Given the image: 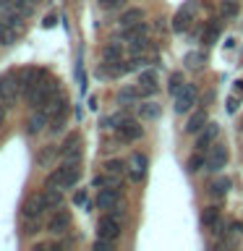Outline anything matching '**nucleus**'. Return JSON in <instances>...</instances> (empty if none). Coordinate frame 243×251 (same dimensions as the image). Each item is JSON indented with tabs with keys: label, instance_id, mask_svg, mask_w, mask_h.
Here are the masks:
<instances>
[{
	"label": "nucleus",
	"instance_id": "obj_1",
	"mask_svg": "<svg viewBox=\"0 0 243 251\" xmlns=\"http://www.w3.org/2000/svg\"><path fill=\"white\" fill-rule=\"evenodd\" d=\"M58 92H60V81H55V78L45 76L37 86H31V89H29L26 102H29V107H31V110H42V107H45L47 102H50Z\"/></svg>",
	"mask_w": 243,
	"mask_h": 251
},
{
	"label": "nucleus",
	"instance_id": "obj_2",
	"mask_svg": "<svg viewBox=\"0 0 243 251\" xmlns=\"http://www.w3.org/2000/svg\"><path fill=\"white\" fill-rule=\"evenodd\" d=\"M45 76H47V74H45L42 68H34V66H29V68H21L19 74H16V84H19V92L24 94V97H26L31 86H37V84L42 81Z\"/></svg>",
	"mask_w": 243,
	"mask_h": 251
},
{
	"label": "nucleus",
	"instance_id": "obj_3",
	"mask_svg": "<svg viewBox=\"0 0 243 251\" xmlns=\"http://www.w3.org/2000/svg\"><path fill=\"white\" fill-rule=\"evenodd\" d=\"M194 16H196V0H186V3H183V5H180L178 11H175V16H172V21H170L172 31H186L188 26H191Z\"/></svg>",
	"mask_w": 243,
	"mask_h": 251
},
{
	"label": "nucleus",
	"instance_id": "obj_4",
	"mask_svg": "<svg viewBox=\"0 0 243 251\" xmlns=\"http://www.w3.org/2000/svg\"><path fill=\"white\" fill-rule=\"evenodd\" d=\"M121 217H115V215H105V217H99V223H97V238H107V241H118L121 238Z\"/></svg>",
	"mask_w": 243,
	"mask_h": 251
},
{
	"label": "nucleus",
	"instance_id": "obj_5",
	"mask_svg": "<svg viewBox=\"0 0 243 251\" xmlns=\"http://www.w3.org/2000/svg\"><path fill=\"white\" fill-rule=\"evenodd\" d=\"M19 84H16V74H3L0 76V102H3L5 107H11L16 97H19Z\"/></svg>",
	"mask_w": 243,
	"mask_h": 251
},
{
	"label": "nucleus",
	"instance_id": "obj_6",
	"mask_svg": "<svg viewBox=\"0 0 243 251\" xmlns=\"http://www.w3.org/2000/svg\"><path fill=\"white\" fill-rule=\"evenodd\" d=\"M227 160H230V152H227L225 144H212L209 154H207V168L212 173H219L227 165Z\"/></svg>",
	"mask_w": 243,
	"mask_h": 251
},
{
	"label": "nucleus",
	"instance_id": "obj_7",
	"mask_svg": "<svg viewBox=\"0 0 243 251\" xmlns=\"http://www.w3.org/2000/svg\"><path fill=\"white\" fill-rule=\"evenodd\" d=\"M196 97H199V89L194 84H186L183 89L175 94V113H188L196 105Z\"/></svg>",
	"mask_w": 243,
	"mask_h": 251
},
{
	"label": "nucleus",
	"instance_id": "obj_8",
	"mask_svg": "<svg viewBox=\"0 0 243 251\" xmlns=\"http://www.w3.org/2000/svg\"><path fill=\"white\" fill-rule=\"evenodd\" d=\"M217 136H219V126L217 123H207L199 133H196V152H209Z\"/></svg>",
	"mask_w": 243,
	"mask_h": 251
},
{
	"label": "nucleus",
	"instance_id": "obj_9",
	"mask_svg": "<svg viewBox=\"0 0 243 251\" xmlns=\"http://www.w3.org/2000/svg\"><path fill=\"white\" fill-rule=\"evenodd\" d=\"M60 157H63V160H81V136H78L76 131L68 133V136L63 139Z\"/></svg>",
	"mask_w": 243,
	"mask_h": 251
},
{
	"label": "nucleus",
	"instance_id": "obj_10",
	"mask_svg": "<svg viewBox=\"0 0 243 251\" xmlns=\"http://www.w3.org/2000/svg\"><path fill=\"white\" fill-rule=\"evenodd\" d=\"M118 139L121 141H125V144H128V141H139L141 136H144V128H141V123L139 121H131V118H125V121L118 126Z\"/></svg>",
	"mask_w": 243,
	"mask_h": 251
},
{
	"label": "nucleus",
	"instance_id": "obj_11",
	"mask_svg": "<svg viewBox=\"0 0 243 251\" xmlns=\"http://www.w3.org/2000/svg\"><path fill=\"white\" fill-rule=\"evenodd\" d=\"M71 227V212L66 209H55V215L47 220V233H52V235H63Z\"/></svg>",
	"mask_w": 243,
	"mask_h": 251
},
{
	"label": "nucleus",
	"instance_id": "obj_12",
	"mask_svg": "<svg viewBox=\"0 0 243 251\" xmlns=\"http://www.w3.org/2000/svg\"><path fill=\"white\" fill-rule=\"evenodd\" d=\"M146 165H149V160H146V154H141V152H133L131 154V162H128V176H131V180H144L146 178Z\"/></svg>",
	"mask_w": 243,
	"mask_h": 251
},
{
	"label": "nucleus",
	"instance_id": "obj_13",
	"mask_svg": "<svg viewBox=\"0 0 243 251\" xmlns=\"http://www.w3.org/2000/svg\"><path fill=\"white\" fill-rule=\"evenodd\" d=\"M50 121H52V118H50L47 110H34V113L29 115V121H26V133H29V136H37V133L45 131V126Z\"/></svg>",
	"mask_w": 243,
	"mask_h": 251
},
{
	"label": "nucleus",
	"instance_id": "obj_14",
	"mask_svg": "<svg viewBox=\"0 0 243 251\" xmlns=\"http://www.w3.org/2000/svg\"><path fill=\"white\" fill-rule=\"evenodd\" d=\"M115 204H121V191H118V186L99 188V194H97V207H99V209H113Z\"/></svg>",
	"mask_w": 243,
	"mask_h": 251
},
{
	"label": "nucleus",
	"instance_id": "obj_15",
	"mask_svg": "<svg viewBox=\"0 0 243 251\" xmlns=\"http://www.w3.org/2000/svg\"><path fill=\"white\" fill-rule=\"evenodd\" d=\"M42 110H47V113H50V118L55 121V118H66L68 115V100H66V94H55V97L47 102V105L42 107Z\"/></svg>",
	"mask_w": 243,
	"mask_h": 251
},
{
	"label": "nucleus",
	"instance_id": "obj_16",
	"mask_svg": "<svg viewBox=\"0 0 243 251\" xmlns=\"http://www.w3.org/2000/svg\"><path fill=\"white\" fill-rule=\"evenodd\" d=\"M45 201H42V194L39 196H31V199H26V204H24V220H37V217H42V212H45Z\"/></svg>",
	"mask_w": 243,
	"mask_h": 251
},
{
	"label": "nucleus",
	"instance_id": "obj_17",
	"mask_svg": "<svg viewBox=\"0 0 243 251\" xmlns=\"http://www.w3.org/2000/svg\"><path fill=\"white\" fill-rule=\"evenodd\" d=\"M209 123V115H207V110H194L191 118L186 121V133H199L204 126Z\"/></svg>",
	"mask_w": 243,
	"mask_h": 251
},
{
	"label": "nucleus",
	"instance_id": "obj_18",
	"mask_svg": "<svg viewBox=\"0 0 243 251\" xmlns=\"http://www.w3.org/2000/svg\"><path fill=\"white\" fill-rule=\"evenodd\" d=\"M139 86H141V92H144V97H149V94L157 92V74L152 68H146V71L139 74Z\"/></svg>",
	"mask_w": 243,
	"mask_h": 251
},
{
	"label": "nucleus",
	"instance_id": "obj_19",
	"mask_svg": "<svg viewBox=\"0 0 243 251\" xmlns=\"http://www.w3.org/2000/svg\"><path fill=\"white\" fill-rule=\"evenodd\" d=\"M219 34H222V24H219V21H209L207 29H204V34H201V45L212 47L219 39Z\"/></svg>",
	"mask_w": 243,
	"mask_h": 251
},
{
	"label": "nucleus",
	"instance_id": "obj_20",
	"mask_svg": "<svg viewBox=\"0 0 243 251\" xmlns=\"http://www.w3.org/2000/svg\"><path fill=\"white\" fill-rule=\"evenodd\" d=\"M16 39H19V29L0 19V45H3V47H11V45H16Z\"/></svg>",
	"mask_w": 243,
	"mask_h": 251
},
{
	"label": "nucleus",
	"instance_id": "obj_21",
	"mask_svg": "<svg viewBox=\"0 0 243 251\" xmlns=\"http://www.w3.org/2000/svg\"><path fill=\"white\" fill-rule=\"evenodd\" d=\"M219 217H222V212H219L217 204H212V207H204V212H201V225L215 230V227L219 225Z\"/></svg>",
	"mask_w": 243,
	"mask_h": 251
},
{
	"label": "nucleus",
	"instance_id": "obj_22",
	"mask_svg": "<svg viewBox=\"0 0 243 251\" xmlns=\"http://www.w3.org/2000/svg\"><path fill=\"white\" fill-rule=\"evenodd\" d=\"M42 201H45L47 209H58L60 204H63V191H60V188H47V186H45Z\"/></svg>",
	"mask_w": 243,
	"mask_h": 251
},
{
	"label": "nucleus",
	"instance_id": "obj_23",
	"mask_svg": "<svg viewBox=\"0 0 243 251\" xmlns=\"http://www.w3.org/2000/svg\"><path fill=\"white\" fill-rule=\"evenodd\" d=\"M139 37H149V24H146V21L133 24V26H125V29H123V39H125V42L139 39Z\"/></svg>",
	"mask_w": 243,
	"mask_h": 251
},
{
	"label": "nucleus",
	"instance_id": "obj_24",
	"mask_svg": "<svg viewBox=\"0 0 243 251\" xmlns=\"http://www.w3.org/2000/svg\"><path fill=\"white\" fill-rule=\"evenodd\" d=\"M139 97H144V92H141V86H123V89L118 92V102H121V105H128V102H136Z\"/></svg>",
	"mask_w": 243,
	"mask_h": 251
},
{
	"label": "nucleus",
	"instance_id": "obj_25",
	"mask_svg": "<svg viewBox=\"0 0 243 251\" xmlns=\"http://www.w3.org/2000/svg\"><path fill=\"white\" fill-rule=\"evenodd\" d=\"M139 115L144 118V121H157V118L162 115V107L157 105V102H141V105H139Z\"/></svg>",
	"mask_w": 243,
	"mask_h": 251
},
{
	"label": "nucleus",
	"instance_id": "obj_26",
	"mask_svg": "<svg viewBox=\"0 0 243 251\" xmlns=\"http://www.w3.org/2000/svg\"><path fill=\"white\" fill-rule=\"evenodd\" d=\"M144 21V11L141 8H128V11H123V16H121V26L125 29V26H133V24H141Z\"/></svg>",
	"mask_w": 243,
	"mask_h": 251
},
{
	"label": "nucleus",
	"instance_id": "obj_27",
	"mask_svg": "<svg viewBox=\"0 0 243 251\" xmlns=\"http://www.w3.org/2000/svg\"><path fill=\"white\" fill-rule=\"evenodd\" d=\"M230 186H233V180H230V178H217L215 183L209 186V194L215 196V199H222V196L230 191Z\"/></svg>",
	"mask_w": 243,
	"mask_h": 251
},
{
	"label": "nucleus",
	"instance_id": "obj_28",
	"mask_svg": "<svg viewBox=\"0 0 243 251\" xmlns=\"http://www.w3.org/2000/svg\"><path fill=\"white\" fill-rule=\"evenodd\" d=\"M58 154H60V149H58V147H45L42 152L37 154V165H39V168H47V165H50Z\"/></svg>",
	"mask_w": 243,
	"mask_h": 251
},
{
	"label": "nucleus",
	"instance_id": "obj_29",
	"mask_svg": "<svg viewBox=\"0 0 243 251\" xmlns=\"http://www.w3.org/2000/svg\"><path fill=\"white\" fill-rule=\"evenodd\" d=\"M238 3H235V0H222V3H219V16H222V19H235V16H238Z\"/></svg>",
	"mask_w": 243,
	"mask_h": 251
},
{
	"label": "nucleus",
	"instance_id": "obj_30",
	"mask_svg": "<svg viewBox=\"0 0 243 251\" xmlns=\"http://www.w3.org/2000/svg\"><path fill=\"white\" fill-rule=\"evenodd\" d=\"M102 58H105V60H123V47L118 45V42L105 45V50H102Z\"/></svg>",
	"mask_w": 243,
	"mask_h": 251
},
{
	"label": "nucleus",
	"instance_id": "obj_31",
	"mask_svg": "<svg viewBox=\"0 0 243 251\" xmlns=\"http://www.w3.org/2000/svg\"><path fill=\"white\" fill-rule=\"evenodd\" d=\"M204 165H207V157H204V152H196V154H191L188 157V162H186V170L188 173H199Z\"/></svg>",
	"mask_w": 243,
	"mask_h": 251
},
{
	"label": "nucleus",
	"instance_id": "obj_32",
	"mask_svg": "<svg viewBox=\"0 0 243 251\" xmlns=\"http://www.w3.org/2000/svg\"><path fill=\"white\" fill-rule=\"evenodd\" d=\"M186 86V78H183V74H170V81H168V92L175 97V94L180 92Z\"/></svg>",
	"mask_w": 243,
	"mask_h": 251
},
{
	"label": "nucleus",
	"instance_id": "obj_33",
	"mask_svg": "<svg viewBox=\"0 0 243 251\" xmlns=\"http://www.w3.org/2000/svg\"><path fill=\"white\" fill-rule=\"evenodd\" d=\"M146 47H149V37H139V39H131V42H128L131 55H141V52H146Z\"/></svg>",
	"mask_w": 243,
	"mask_h": 251
},
{
	"label": "nucleus",
	"instance_id": "obj_34",
	"mask_svg": "<svg viewBox=\"0 0 243 251\" xmlns=\"http://www.w3.org/2000/svg\"><path fill=\"white\" fill-rule=\"evenodd\" d=\"M125 170H128V168H125L123 160H110V162H105V173H110V176H121V178H123Z\"/></svg>",
	"mask_w": 243,
	"mask_h": 251
},
{
	"label": "nucleus",
	"instance_id": "obj_35",
	"mask_svg": "<svg viewBox=\"0 0 243 251\" xmlns=\"http://www.w3.org/2000/svg\"><path fill=\"white\" fill-rule=\"evenodd\" d=\"M204 60H207V55H204V52H188L186 55V66L188 68H201Z\"/></svg>",
	"mask_w": 243,
	"mask_h": 251
},
{
	"label": "nucleus",
	"instance_id": "obj_36",
	"mask_svg": "<svg viewBox=\"0 0 243 251\" xmlns=\"http://www.w3.org/2000/svg\"><path fill=\"white\" fill-rule=\"evenodd\" d=\"M125 113H115V115H107L105 121H102V126H105V128H118V126H121L123 121H125Z\"/></svg>",
	"mask_w": 243,
	"mask_h": 251
},
{
	"label": "nucleus",
	"instance_id": "obj_37",
	"mask_svg": "<svg viewBox=\"0 0 243 251\" xmlns=\"http://www.w3.org/2000/svg\"><path fill=\"white\" fill-rule=\"evenodd\" d=\"M144 63H146V58H144V52H141V55H133V58L125 63V68H128V71H139V68H144Z\"/></svg>",
	"mask_w": 243,
	"mask_h": 251
},
{
	"label": "nucleus",
	"instance_id": "obj_38",
	"mask_svg": "<svg viewBox=\"0 0 243 251\" xmlns=\"http://www.w3.org/2000/svg\"><path fill=\"white\" fill-rule=\"evenodd\" d=\"M94 251H113V241L97 238V241H94Z\"/></svg>",
	"mask_w": 243,
	"mask_h": 251
},
{
	"label": "nucleus",
	"instance_id": "obj_39",
	"mask_svg": "<svg viewBox=\"0 0 243 251\" xmlns=\"http://www.w3.org/2000/svg\"><path fill=\"white\" fill-rule=\"evenodd\" d=\"M26 235H34V233H39V217L37 220H26V230H24Z\"/></svg>",
	"mask_w": 243,
	"mask_h": 251
},
{
	"label": "nucleus",
	"instance_id": "obj_40",
	"mask_svg": "<svg viewBox=\"0 0 243 251\" xmlns=\"http://www.w3.org/2000/svg\"><path fill=\"white\" fill-rule=\"evenodd\" d=\"M227 227H230V235H241V233H243V223H241V220L227 223Z\"/></svg>",
	"mask_w": 243,
	"mask_h": 251
},
{
	"label": "nucleus",
	"instance_id": "obj_41",
	"mask_svg": "<svg viewBox=\"0 0 243 251\" xmlns=\"http://www.w3.org/2000/svg\"><path fill=\"white\" fill-rule=\"evenodd\" d=\"M99 5L102 8H121V5H125V0H99Z\"/></svg>",
	"mask_w": 243,
	"mask_h": 251
},
{
	"label": "nucleus",
	"instance_id": "obj_42",
	"mask_svg": "<svg viewBox=\"0 0 243 251\" xmlns=\"http://www.w3.org/2000/svg\"><path fill=\"white\" fill-rule=\"evenodd\" d=\"M73 204H76V207L86 204V191H76V194H73Z\"/></svg>",
	"mask_w": 243,
	"mask_h": 251
},
{
	"label": "nucleus",
	"instance_id": "obj_43",
	"mask_svg": "<svg viewBox=\"0 0 243 251\" xmlns=\"http://www.w3.org/2000/svg\"><path fill=\"white\" fill-rule=\"evenodd\" d=\"M5 115H8V107L3 105V102H0V126L5 123Z\"/></svg>",
	"mask_w": 243,
	"mask_h": 251
},
{
	"label": "nucleus",
	"instance_id": "obj_44",
	"mask_svg": "<svg viewBox=\"0 0 243 251\" xmlns=\"http://www.w3.org/2000/svg\"><path fill=\"white\" fill-rule=\"evenodd\" d=\"M235 107H238V100L230 97V102H227V110H230V113H235Z\"/></svg>",
	"mask_w": 243,
	"mask_h": 251
},
{
	"label": "nucleus",
	"instance_id": "obj_45",
	"mask_svg": "<svg viewBox=\"0 0 243 251\" xmlns=\"http://www.w3.org/2000/svg\"><path fill=\"white\" fill-rule=\"evenodd\" d=\"M45 26H55V16H47V19H45Z\"/></svg>",
	"mask_w": 243,
	"mask_h": 251
},
{
	"label": "nucleus",
	"instance_id": "obj_46",
	"mask_svg": "<svg viewBox=\"0 0 243 251\" xmlns=\"http://www.w3.org/2000/svg\"><path fill=\"white\" fill-rule=\"evenodd\" d=\"M31 3H39V0H31Z\"/></svg>",
	"mask_w": 243,
	"mask_h": 251
}]
</instances>
